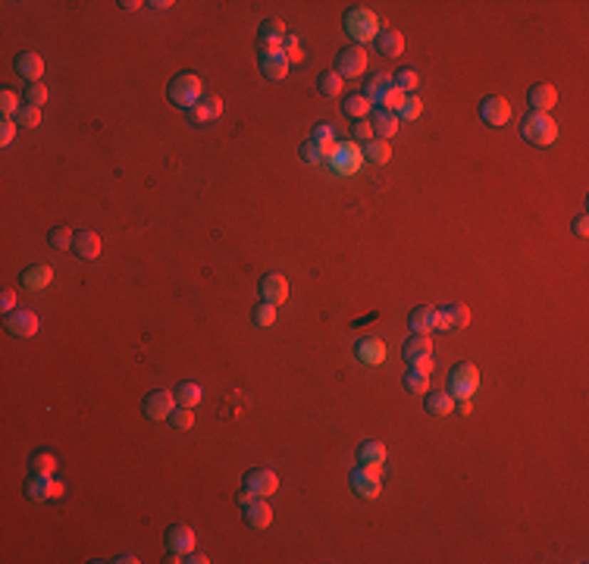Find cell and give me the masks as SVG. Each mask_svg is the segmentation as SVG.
Instances as JSON below:
<instances>
[{
    "instance_id": "1",
    "label": "cell",
    "mask_w": 589,
    "mask_h": 564,
    "mask_svg": "<svg viewBox=\"0 0 589 564\" xmlns=\"http://www.w3.org/2000/svg\"><path fill=\"white\" fill-rule=\"evenodd\" d=\"M342 22H345V31L355 38L358 47L367 41H376V35H380V16L373 10H367V6H351Z\"/></svg>"
},
{
    "instance_id": "2",
    "label": "cell",
    "mask_w": 589,
    "mask_h": 564,
    "mask_svg": "<svg viewBox=\"0 0 589 564\" xmlns=\"http://www.w3.org/2000/svg\"><path fill=\"white\" fill-rule=\"evenodd\" d=\"M521 135L523 141H530V145H536V147H546V145H552L555 138H558V122L552 120L548 113H530L521 120Z\"/></svg>"
},
{
    "instance_id": "3",
    "label": "cell",
    "mask_w": 589,
    "mask_h": 564,
    "mask_svg": "<svg viewBox=\"0 0 589 564\" xmlns=\"http://www.w3.org/2000/svg\"><path fill=\"white\" fill-rule=\"evenodd\" d=\"M167 98H170L176 107H188V110H192V107L204 98V82H201V78L194 75V73H179V75L170 82Z\"/></svg>"
},
{
    "instance_id": "4",
    "label": "cell",
    "mask_w": 589,
    "mask_h": 564,
    "mask_svg": "<svg viewBox=\"0 0 589 564\" xmlns=\"http://www.w3.org/2000/svg\"><path fill=\"white\" fill-rule=\"evenodd\" d=\"M326 160L333 163V169L339 172V176H351V172L360 169V163H364V154L358 151L355 141H345V145H335L333 151H329Z\"/></svg>"
},
{
    "instance_id": "5",
    "label": "cell",
    "mask_w": 589,
    "mask_h": 564,
    "mask_svg": "<svg viewBox=\"0 0 589 564\" xmlns=\"http://www.w3.org/2000/svg\"><path fill=\"white\" fill-rule=\"evenodd\" d=\"M480 386V370L474 364H458L449 373V392L454 398H470Z\"/></svg>"
},
{
    "instance_id": "6",
    "label": "cell",
    "mask_w": 589,
    "mask_h": 564,
    "mask_svg": "<svg viewBox=\"0 0 589 564\" xmlns=\"http://www.w3.org/2000/svg\"><path fill=\"white\" fill-rule=\"evenodd\" d=\"M364 69H367L364 47L351 44V47H345V51H339V57H335V73L342 78H358V75H364Z\"/></svg>"
},
{
    "instance_id": "7",
    "label": "cell",
    "mask_w": 589,
    "mask_h": 564,
    "mask_svg": "<svg viewBox=\"0 0 589 564\" xmlns=\"http://www.w3.org/2000/svg\"><path fill=\"white\" fill-rule=\"evenodd\" d=\"M194 548V530L185 527V523H172L167 530V552L170 561H182L188 552Z\"/></svg>"
},
{
    "instance_id": "8",
    "label": "cell",
    "mask_w": 589,
    "mask_h": 564,
    "mask_svg": "<svg viewBox=\"0 0 589 564\" xmlns=\"http://www.w3.org/2000/svg\"><path fill=\"white\" fill-rule=\"evenodd\" d=\"M172 404H176V395H172V392H167V389H157V392H151V395L145 398L141 411H145L147 420H170V414L176 411Z\"/></svg>"
},
{
    "instance_id": "9",
    "label": "cell",
    "mask_w": 589,
    "mask_h": 564,
    "mask_svg": "<svg viewBox=\"0 0 589 564\" xmlns=\"http://www.w3.org/2000/svg\"><path fill=\"white\" fill-rule=\"evenodd\" d=\"M241 486H245V489H251L254 496L270 498L273 492L279 489V476L273 474V470H266V467H257V470H248L245 480H241Z\"/></svg>"
},
{
    "instance_id": "10",
    "label": "cell",
    "mask_w": 589,
    "mask_h": 564,
    "mask_svg": "<svg viewBox=\"0 0 589 564\" xmlns=\"http://www.w3.org/2000/svg\"><path fill=\"white\" fill-rule=\"evenodd\" d=\"M26 496L31 501H47V498H57L63 496V483H57L53 476H41V474H31L26 483Z\"/></svg>"
},
{
    "instance_id": "11",
    "label": "cell",
    "mask_w": 589,
    "mask_h": 564,
    "mask_svg": "<svg viewBox=\"0 0 589 564\" xmlns=\"http://www.w3.org/2000/svg\"><path fill=\"white\" fill-rule=\"evenodd\" d=\"M351 489H355V496L360 498H376L382 489L380 476H376V467H358L355 474H351Z\"/></svg>"
},
{
    "instance_id": "12",
    "label": "cell",
    "mask_w": 589,
    "mask_h": 564,
    "mask_svg": "<svg viewBox=\"0 0 589 564\" xmlns=\"http://www.w3.org/2000/svg\"><path fill=\"white\" fill-rule=\"evenodd\" d=\"M6 333L16 335V339H31L38 333V313H31V310L6 313Z\"/></svg>"
},
{
    "instance_id": "13",
    "label": "cell",
    "mask_w": 589,
    "mask_h": 564,
    "mask_svg": "<svg viewBox=\"0 0 589 564\" xmlns=\"http://www.w3.org/2000/svg\"><path fill=\"white\" fill-rule=\"evenodd\" d=\"M480 116L486 125H505L511 120V107H508L505 98H499V94H492V98H486L480 104Z\"/></svg>"
},
{
    "instance_id": "14",
    "label": "cell",
    "mask_w": 589,
    "mask_h": 564,
    "mask_svg": "<svg viewBox=\"0 0 589 564\" xmlns=\"http://www.w3.org/2000/svg\"><path fill=\"white\" fill-rule=\"evenodd\" d=\"M282 41H286V26L279 19H266L261 31H257V44H261V53L266 51H282Z\"/></svg>"
},
{
    "instance_id": "15",
    "label": "cell",
    "mask_w": 589,
    "mask_h": 564,
    "mask_svg": "<svg viewBox=\"0 0 589 564\" xmlns=\"http://www.w3.org/2000/svg\"><path fill=\"white\" fill-rule=\"evenodd\" d=\"M261 298L266 304H282L288 298V282L282 273H266L261 279Z\"/></svg>"
},
{
    "instance_id": "16",
    "label": "cell",
    "mask_w": 589,
    "mask_h": 564,
    "mask_svg": "<svg viewBox=\"0 0 589 564\" xmlns=\"http://www.w3.org/2000/svg\"><path fill=\"white\" fill-rule=\"evenodd\" d=\"M470 323V310L464 304H449L445 310H436V329H464Z\"/></svg>"
},
{
    "instance_id": "17",
    "label": "cell",
    "mask_w": 589,
    "mask_h": 564,
    "mask_svg": "<svg viewBox=\"0 0 589 564\" xmlns=\"http://www.w3.org/2000/svg\"><path fill=\"white\" fill-rule=\"evenodd\" d=\"M555 104H558V88L555 85H533L530 88V107H533V113H548Z\"/></svg>"
},
{
    "instance_id": "18",
    "label": "cell",
    "mask_w": 589,
    "mask_h": 564,
    "mask_svg": "<svg viewBox=\"0 0 589 564\" xmlns=\"http://www.w3.org/2000/svg\"><path fill=\"white\" fill-rule=\"evenodd\" d=\"M245 523L251 530H264V527H270L273 523V508H270V501L266 498H254L251 505L245 508Z\"/></svg>"
},
{
    "instance_id": "19",
    "label": "cell",
    "mask_w": 589,
    "mask_h": 564,
    "mask_svg": "<svg viewBox=\"0 0 589 564\" xmlns=\"http://www.w3.org/2000/svg\"><path fill=\"white\" fill-rule=\"evenodd\" d=\"M261 73L270 78V82H279V78H286L288 73V60L282 51H266L261 53Z\"/></svg>"
},
{
    "instance_id": "20",
    "label": "cell",
    "mask_w": 589,
    "mask_h": 564,
    "mask_svg": "<svg viewBox=\"0 0 589 564\" xmlns=\"http://www.w3.org/2000/svg\"><path fill=\"white\" fill-rule=\"evenodd\" d=\"M367 120H370L373 132H376V135H380L382 141L392 138V135H395V132H398V116L392 113V110L376 107V110H370V116H367Z\"/></svg>"
},
{
    "instance_id": "21",
    "label": "cell",
    "mask_w": 589,
    "mask_h": 564,
    "mask_svg": "<svg viewBox=\"0 0 589 564\" xmlns=\"http://www.w3.org/2000/svg\"><path fill=\"white\" fill-rule=\"evenodd\" d=\"M402 355H405L407 364H417V360H423V357L433 355V342H429V335H427V333H414L411 339L405 342Z\"/></svg>"
},
{
    "instance_id": "22",
    "label": "cell",
    "mask_w": 589,
    "mask_h": 564,
    "mask_svg": "<svg viewBox=\"0 0 589 564\" xmlns=\"http://www.w3.org/2000/svg\"><path fill=\"white\" fill-rule=\"evenodd\" d=\"M73 251L82 261H94V257H100V235L91 232V229H82L75 232V241H73Z\"/></svg>"
},
{
    "instance_id": "23",
    "label": "cell",
    "mask_w": 589,
    "mask_h": 564,
    "mask_svg": "<svg viewBox=\"0 0 589 564\" xmlns=\"http://www.w3.org/2000/svg\"><path fill=\"white\" fill-rule=\"evenodd\" d=\"M16 73L26 78L28 85H31V82H38V78L44 75V60L38 57V53H31V51L19 53V57H16Z\"/></svg>"
},
{
    "instance_id": "24",
    "label": "cell",
    "mask_w": 589,
    "mask_h": 564,
    "mask_svg": "<svg viewBox=\"0 0 589 564\" xmlns=\"http://www.w3.org/2000/svg\"><path fill=\"white\" fill-rule=\"evenodd\" d=\"M373 44H376V51H380L382 57H402L405 53V38H402V31H395V28L380 31Z\"/></svg>"
},
{
    "instance_id": "25",
    "label": "cell",
    "mask_w": 589,
    "mask_h": 564,
    "mask_svg": "<svg viewBox=\"0 0 589 564\" xmlns=\"http://www.w3.org/2000/svg\"><path fill=\"white\" fill-rule=\"evenodd\" d=\"M219 113H223V100L219 98H201L198 104L188 110V120L192 122H210V120H217Z\"/></svg>"
},
{
    "instance_id": "26",
    "label": "cell",
    "mask_w": 589,
    "mask_h": 564,
    "mask_svg": "<svg viewBox=\"0 0 589 564\" xmlns=\"http://www.w3.org/2000/svg\"><path fill=\"white\" fill-rule=\"evenodd\" d=\"M382 461H386V445L376 442V439H370V442H364L358 449V464L360 467H376V470H380Z\"/></svg>"
},
{
    "instance_id": "27",
    "label": "cell",
    "mask_w": 589,
    "mask_h": 564,
    "mask_svg": "<svg viewBox=\"0 0 589 564\" xmlns=\"http://www.w3.org/2000/svg\"><path fill=\"white\" fill-rule=\"evenodd\" d=\"M427 411L433 417H449L454 411V395L445 389H436V392H427Z\"/></svg>"
},
{
    "instance_id": "28",
    "label": "cell",
    "mask_w": 589,
    "mask_h": 564,
    "mask_svg": "<svg viewBox=\"0 0 589 564\" xmlns=\"http://www.w3.org/2000/svg\"><path fill=\"white\" fill-rule=\"evenodd\" d=\"M355 351H358V357L364 360V364H373V367L386 360V345L376 339V335H370V339H360Z\"/></svg>"
},
{
    "instance_id": "29",
    "label": "cell",
    "mask_w": 589,
    "mask_h": 564,
    "mask_svg": "<svg viewBox=\"0 0 589 564\" xmlns=\"http://www.w3.org/2000/svg\"><path fill=\"white\" fill-rule=\"evenodd\" d=\"M53 279V270L47 263H38V266H28L26 273H22V286L31 288V292H41V288L51 286Z\"/></svg>"
},
{
    "instance_id": "30",
    "label": "cell",
    "mask_w": 589,
    "mask_h": 564,
    "mask_svg": "<svg viewBox=\"0 0 589 564\" xmlns=\"http://www.w3.org/2000/svg\"><path fill=\"white\" fill-rule=\"evenodd\" d=\"M172 395H176V404H179V407H192V411H194V407L201 404V395H204V392H201L198 382H179Z\"/></svg>"
},
{
    "instance_id": "31",
    "label": "cell",
    "mask_w": 589,
    "mask_h": 564,
    "mask_svg": "<svg viewBox=\"0 0 589 564\" xmlns=\"http://www.w3.org/2000/svg\"><path fill=\"white\" fill-rule=\"evenodd\" d=\"M392 85H395V78H392L389 73H373V75H370V82H367V91H364V98L370 100V104H380L382 91H389Z\"/></svg>"
},
{
    "instance_id": "32",
    "label": "cell",
    "mask_w": 589,
    "mask_h": 564,
    "mask_svg": "<svg viewBox=\"0 0 589 564\" xmlns=\"http://www.w3.org/2000/svg\"><path fill=\"white\" fill-rule=\"evenodd\" d=\"M370 107L373 104L364 98V94H348L345 104H342V113L351 116V120H367V116H370Z\"/></svg>"
},
{
    "instance_id": "33",
    "label": "cell",
    "mask_w": 589,
    "mask_h": 564,
    "mask_svg": "<svg viewBox=\"0 0 589 564\" xmlns=\"http://www.w3.org/2000/svg\"><path fill=\"white\" fill-rule=\"evenodd\" d=\"M407 323L414 333H429V329H436V308H414Z\"/></svg>"
},
{
    "instance_id": "34",
    "label": "cell",
    "mask_w": 589,
    "mask_h": 564,
    "mask_svg": "<svg viewBox=\"0 0 589 564\" xmlns=\"http://www.w3.org/2000/svg\"><path fill=\"white\" fill-rule=\"evenodd\" d=\"M389 141H382V138H373V141H367V147H364V160H370L373 167H382V163H389Z\"/></svg>"
},
{
    "instance_id": "35",
    "label": "cell",
    "mask_w": 589,
    "mask_h": 564,
    "mask_svg": "<svg viewBox=\"0 0 589 564\" xmlns=\"http://www.w3.org/2000/svg\"><path fill=\"white\" fill-rule=\"evenodd\" d=\"M317 91L323 94V98H339L342 94V75L335 73V69L333 73H320L317 75Z\"/></svg>"
},
{
    "instance_id": "36",
    "label": "cell",
    "mask_w": 589,
    "mask_h": 564,
    "mask_svg": "<svg viewBox=\"0 0 589 564\" xmlns=\"http://www.w3.org/2000/svg\"><path fill=\"white\" fill-rule=\"evenodd\" d=\"M47 241H51V248H57V251H69L73 248V241H75V232L69 229V226H53V229L47 232Z\"/></svg>"
},
{
    "instance_id": "37",
    "label": "cell",
    "mask_w": 589,
    "mask_h": 564,
    "mask_svg": "<svg viewBox=\"0 0 589 564\" xmlns=\"http://www.w3.org/2000/svg\"><path fill=\"white\" fill-rule=\"evenodd\" d=\"M405 389L414 392V395H427L429 392V373H420L417 367H411V370L405 373Z\"/></svg>"
},
{
    "instance_id": "38",
    "label": "cell",
    "mask_w": 589,
    "mask_h": 564,
    "mask_svg": "<svg viewBox=\"0 0 589 564\" xmlns=\"http://www.w3.org/2000/svg\"><path fill=\"white\" fill-rule=\"evenodd\" d=\"M311 141H317V145L326 151V157H329V151H333L335 145H339V141H335V129H333L329 122H320L317 129H313V138H311Z\"/></svg>"
},
{
    "instance_id": "39",
    "label": "cell",
    "mask_w": 589,
    "mask_h": 564,
    "mask_svg": "<svg viewBox=\"0 0 589 564\" xmlns=\"http://www.w3.org/2000/svg\"><path fill=\"white\" fill-rule=\"evenodd\" d=\"M53 470H57V458H53L51 451H38L35 458H31V474L53 476Z\"/></svg>"
},
{
    "instance_id": "40",
    "label": "cell",
    "mask_w": 589,
    "mask_h": 564,
    "mask_svg": "<svg viewBox=\"0 0 589 564\" xmlns=\"http://www.w3.org/2000/svg\"><path fill=\"white\" fill-rule=\"evenodd\" d=\"M251 320H254V326H273L276 323V304H266V301H261L254 308V313H251Z\"/></svg>"
},
{
    "instance_id": "41",
    "label": "cell",
    "mask_w": 589,
    "mask_h": 564,
    "mask_svg": "<svg viewBox=\"0 0 589 564\" xmlns=\"http://www.w3.org/2000/svg\"><path fill=\"white\" fill-rule=\"evenodd\" d=\"M41 122V107H22L19 113H16V125H19V129H35V125Z\"/></svg>"
},
{
    "instance_id": "42",
    "label": "cell",
    "mask_w": 589,
    "mask_h": 564,
    "mask_svg": "<svg viewBox=\"0 0 589 564\" xmlns=\"http://www.w3.org/2000/svg\"><path fill=\"white\" fill-rule=\"evenodd\" d=\"M47 98H51V94H47V85H41V82H31L26 88V104L28 107H44Z\"/></svg>"
},
{
    "instance_id": "43",
    "label": "cell",
    "mask_w": 589,
    "mask_h": 564,
    "mask_svg": "<svg viewBox=\"0 0 589 564\" xmlns=\"http://www.w3.org/2000/svg\"><path fill=\"white\" fill-rule=\"evenodd\" d=\"M417 85H420V75L414 73V69H398V73H395V88L402 91V94H405V91H414Z\"/></svg>"
},
{
    "instance_id": "44",
    "label": "cell",
    "mask_w": 589,
    "mask_h": 564,
    "mask_svg": "<svg viewBox=\"0 0 589 564\" xmlns=\"http://www.w3.org/2000/svg\"><path fill=\"white\" fill-rule=\"evenodd\" d=\"M170 423L176 429H192L194 427V411L192 407H176V411L170 414Z\"/></svg>"
},
{
    "instance_id": "45",
    "label": "cell",
    "mask_w": 589,
    "mask_h": 564,
    "mask_svg": "<svg viewBox=\"0 0 589 564\" xmlns=\"http://www.w3.org/2000/svg\"><path fill=\"white\" fill-rule=\"evenodd\" d=\"M420 110H423L420 98H414V94H411V98H405V100H402V107H398V113H395V116H398V120H417Z\"/></svg>"
},
{
    "instance_id": "46",
    "label": "cell",
    "mask_w": 589,
    "mask_h": 564,
    "mask_svg": "<svg viewBox=\"0 0 589 564\" xmlns=\"http://www.w3.org/2000/svg\"><path fill=\"white\" fill-rule=\"evenodd\" d=\"M19 110H22V107H19V98H16L13 91H6V88L0 91V113H4V120H10V116H16V113H19Z\"/></svg>"
},
{
    "instance_id": "47",
    "label": "cell",
    "mask_w": 589,
    "mask_h": 564,
    "mask_svg": "<svg viewBox=\"0 0 589 564\" xmlns=\"http://www.w3.org/2000/svg\"><path fill=\"white\" fill-rule=\"evenodd\" d=\"M282 53H286L288 63H301L304 60V51H301V41H298L295 35H286V41H282Z\"/></svg>"
},
{
    "instance_id": "48",
    "label": "cell",
    "mask_w": 589,
    "mask_h": 564,
    "mask_svg": "<svg viewBox=\"0 0 589 564\" xmlns=\"http://www.w3.org/2000/svg\"><path fill=\"white\" fill-rule=\"evenodd\" d=\"M301 157L308 163H320V160H326V151L317 145V141H304V145H301Z\"/></svg>"
},
{
    "instance_id": "49",
    "label": "cell",
    "mask_w": 589,
    "mask_h": 564,
    "mask_svg": "<svg viewBox=\"0 0 589 564\" xmlns=\"http://www.w3.org/2000/svg\"><path fill=\"white\" fill-rule=\"evenodd\" d=\"M402 100H405V94L392 85L389 91H382V98H380V104H382V110H392L395 107V113H398V107H402Z\"/></svg>"
},
{
    "instance_id": "50",
    "label": "cell",
    "mask_w": 589,
    "mask_h": 564,
    "mask_svg": "<svg viewBox=\"0 0 589 564\" xmlns=\"http://www.w3.org/2000/svg\"><path fill=\"white\" fill-rule=\"evenodd\" d=\"M351 132H355L358 141H373V125H370V120H355Z\"/></svg>"
},
{
    "instance_id": "51",
    "label": "cell",
    "mask_w": 589,
    "mask_h": 564,
    "mask_svg": "<svg viewBox=\"0 0 589 564\" xmlns=\"http://www.w3.org/2000/svg\"><path fill=\"white\" fill-rule=\"evenodd\" d=\"M16 132H19V125H16L13 120H4V125H0V145H10V141L16 138Z\"/></svg>"
},
{
    "instance_id": "52",
    "label": "cell",
    "mask_w": 589,
    "mask_h": 564,
    "mask_svg": "<svg viewBox=\"0 0 589 564\" xmlns=\"http://www.w3.org/2000/svg\"><path fill=\"white\" fill-rule=\"evenodd\" d=\"M0 308H4L6 313L16 310V292L13 288H4V295H0Z\"/></svg>"
},
{
    "instance_id": "53",
    "label": "cell",
    "mask_w": 589,
    "mask_h": 564,
    "mask_svg": "<svg viewBox=\"0 0 589 564\" xmlns=\"http://www.w3.org/2000/svg\"><path fill=\"white\" fill-rule=\"evenodd\" d=\"M574 232L580 235V239H586V235H589V216H586V214L574 219Z\"/></svg>"
},
{
    "instance_id": "54",
    "label": "cell",
    "mask_w": 589,
    "mask_h": 564,
    "mask_svg": "<svg viewBox=\"0 0 589 564\" xmlns=\"http://www.w3.org/2000/svg\"><path fill=\"white\" fill-rule=\"evenodd\" d=\"M254 498H261V496H254L251 489H245V486H241V492H239V505H241V508H248Z\"/></svg>"
},
{
    "instance_id": "55",
    "label": "cell",
    "mask_w": 589,
    "mask_h": 564,
    "mask_svg": "<svg viewBox=\"0 0 589 564\" xmlns=\"http://www.w3.org/2000/svg\"><path fill=\"white\" fill-rule=\"evenodd\" d=\"M411 367H417L420 373H433V357H423V360H417V364H411Z\"/></svg>"
},
{
    "instance_id": "56",
    "label": "cell",
    "mask_w": 589,
    "mask_h": 564,
    "mask_svg": "<svg viewBox=\"0 0 589 564\" xmlns=\"http://www.w3.org/2000/svg\"><path fill=\"white\" fill-rule=\"evenodd\" d=\"M182 561H192V564H207V555H198V552H194V548H192V552H188Z\"/></svg>"
},
{
    "instance_id": "57",
    "label": "cell",
    "mask_w": 589,
    "mask_h": 564,
    "mask_svg": "<svg viewBox=\"0 0 589 564\" xmlns=\"http://www.w3.org/2000/svg\"><path fill=\"white\" fill-rule=\"evenodd\" d=\"M120 6H123V10H138L141 4H138V0H125V4H120Z\"/></svg>"
},
{
    "instance_id": "58",
    "label": "cell",
    "mask_w": 589,
    "mask_h": 564,
    "mask_svg": "<svg viewBox=\"0 0 589 564\" xmlns=\"http://www.w3.org/2000/svg\"><path fill=\"white\" fill-rule=\"evenodd\" d=\"M147 6H154V10H167V6H172V4H167V0H154V4H147Z\"/></svg>"
}]
</instances>
